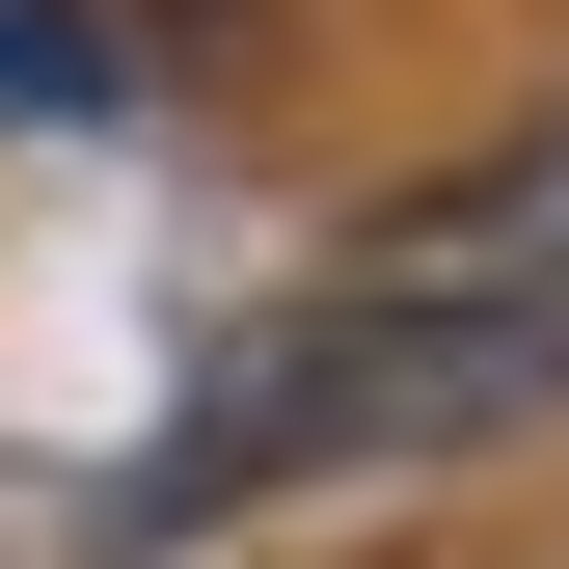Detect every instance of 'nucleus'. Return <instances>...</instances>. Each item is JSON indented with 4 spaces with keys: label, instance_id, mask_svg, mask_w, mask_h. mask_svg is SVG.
Returning <instances> with one entry per match:
<instances>
[{
    "label": "nucleus",
    "instance_id": "f257e3e1",
    "mask_svg": "<svg viewBox=\"0 0 569 569\" xmlns=\"http://www.w3.org/2000/svg\"><path fill=\"white\" fill-rule=\"evenodd\" d=\"M0 82H54V109H82V82H109V28H82V0H0Z\"/></svg>",
    "mask_w": 569,
    "mask_h": 569
},
{
    "label": "nucleus",
    "instance_id": "f03ea898",
    "mask_svg": "<svg viewBox=\"0 0 569 569\" xmlns=\"http://www.w3.org/2000/svg\"><path fill=\"white\" fill-rule=\"evenodd\" d=\"M136 28H163V54H244V28H271V0H136Z\"/></svg>",
    "mask_w": 569,
    "mask_h": 569
}]
</instances>
